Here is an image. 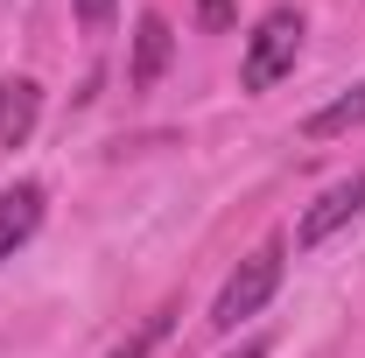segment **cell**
<instances>
[{
  "mask_svg": "<svg viewBox=\"0 0 365 358\" xmlns=\"http://www.w3.org/2000/svg\"><path fill=\"white\" fill-rule=\"evenodd\" d=\"M302 36H309L302 7H267V14L253 21V36H246L239 85H246V91H274L288 71H295V56H302Z\"/></svg>",
  "mask_w": 365,
  "mask_h": 358,
  "instance_id": "cell-1",
  "label": "cell"
},
{
  "mask_svg": "<svg viewBox=\"0 0 365 358\" xmlns=\"http://www.w3.org/2000/svg\"><path fill=\"white\" fill-rule=\"evenodd\" d=\"M281 260H288V246L267 239V246H253L239 267L225 274V288H218V302H211V330H239L246 316H260L274 302V288H281Z\"/></svg>",
  "mask_w": 365,
  "mask_h": 358,
  "instance_id": "cell-2",
  "label": "cell"
},
{
  "mask_svg": "<svg viewBox=\"0 0 365 358\" xmlns=\"http://www.w3.org/2000/svg\"><path fill=\"white\" fill-rule=\"evenodd\" d=\"M359 211H365V169H351L344 183H330L317 204L302 211V225H295V246H302V253H317L323 239H330V232H344Z\"/></svg>",
  "mask_w": 365,
  "mask_h": 358,
  "instance_id": "cell-3",
  "label": "cell"
},
{
  "mask_svg": "<svg viewBox=\"0 0 365 358\" xmlns=\"http://www.w3.org/2000/svg\"><path fill=\"white\" fill-rule=\"evenodd\" d=\"M43 183H14V190H0V260H14L29 239H36V225H43Z\"/></svg>",
  "mask_w": 365,
  "mask_h": 358,
  "instance_id": "cell-4",
  "label": "cell"
},
{
  "mask_svg": "<svg viewBox=\"0 0 365 358\" xmlns=\"http://www.w3.org/2000/svg\"><path fill=\"white\" fill-rule=\"evenodd\" d=\"M43 120V85L36 78H7L0 85V148H21Z\"/></svg>",
  "mask_w": 365,
  "mask_h": 358,
  "instance_id": "cell-5",
  "label": "cell"
},
{
  "mask_svg": "<svg viewBox=\"0 0 365 358\" xmlns=\"http://www.w3.org/2000/svg\"><path fill=\"white\" fill-rule=\"evenodd\" d=\"M169 49H176V36H169V14H140L134 21V91H148L162 71H169Z\"/></svg>",
  "mask_w": 365,
  "mask_h": 358,
  "instance_id": "cell-6",
  "label": "cell"
},
{
  "mask_svg": "<svg viewBox=\"0 0 365 358\" xmlns=\"http://www.w3.org/2000/svg\"><path fill=\"white\" fill-rule=\"evenodd\" d=\"M351 127H365V85H351V91H344V98H330V106H317V113L302 120V134H309V140L351 134Z\"/></svg>",
  "mask_w": 365,
  "mask_h": 358,
  "instance_id": "cell-7",
  "label": "cell"
},
{
  "mask_svg": "<svg viewBox=\"0 0 365 358\" xmlns=\"http://www.w3.org/2000/svg\"><path fill=\"white\" fill-rule=\"evenodd\" d=\"M169 330H176V302H162L155 316H140V330H134V337H120V344H113L106 358H148L155 344H162V337H169Z\"/></svg>",
  "mask_w": 365,
  "mask_h": 358,
  "instance_id": "cell-8",
  "label": "cell"
},
{
  "mask_svg": "<svg viewBox=\"0 0 365 358\" xmlns=\"http://www.w3.org/2000/svg\"><path fill=\"white\" fill-rule=\"evenodd\" d=\"M197 29H204V36H225L232 29V0H197Z\"/></svg>",
  "mask_w": 365,
  "mask_h": 358,
  "instance_id": "cell-9",
  "label": "cell"
},
{
  "mask_svg": "<svg viewBox=\"0 0 365 358\" xmlns=\"http://www.w3.org/2000/svg\"><path fill=\"white\" fill-rule=\"evenodd\" d=\"M78 21H85L91 36H98V29L113 21V0H78Z\"/></svg>",
  "mask_w": 365,
  "mask_h": 358,
  "instance_id": "cell-10",
  "label": "cell"
},
{
  "mask_svg": "<svg viewBox=\"0 0 365 358\" xmlns=\"http://www.w3.org/2000/svg\"><path fill=\"white\" fill-rule=\"evenodd\" d=\"M232 358H267V337H246V344H239Z\"/></svg>",
  "mask_w": 365,
  "mask_h": 358,
  "instance_id": "cell-11",
  "label": "cell"
}]
</instances>
